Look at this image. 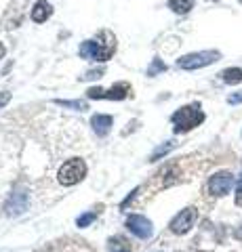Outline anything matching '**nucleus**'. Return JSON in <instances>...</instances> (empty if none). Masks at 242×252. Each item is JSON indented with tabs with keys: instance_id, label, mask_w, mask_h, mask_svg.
I'll return each mask as SVG.
<instances>
[{
	"instance_id": "obj_20",
	"label": "nucleus",
	"mask_w": 242,
	"mask_h": 252,
	"mask_svg": "<svg viewBox=\"0 0 242 252\" xmlns=\"http://www.w3.org/2000/svg\"><path fill=\"white\" fill-rule=\"evenodd\" d=\"M228 101H230V103H240V101H242V94H238V97H230Z\"/></svg>"
},
{
	"instance_id": "obj_11",
	"label": "nucleus",
	"mask_w": 242,
	"mask_h": 252,
	"mask_svg": "<svg viewBox=\"0 0 242 252\" xmlns=\"http://www.w3.org/2000/svg\"><path fill=\"white\" fill-rule=\"evenodd\" d=\"M53 15V6L46 2V0H38V2L34 4V9H32V19L36 23H42L46 21Z\"/></svg>"
},
{
	"instance_id": "obj_21",
	"label": "nucleus",
	"mask_w": 242,
	"mask_h": 252,
	"mask_svg": "<svg viewBox=\"0 0 242 252\" xmlns=\"http://www.w3.org/2000/svg\"><path fill=\"white\" fill-rule=\"evenodd\" d=\"M4 53H6V49H4V46H2V44H0V59H2V57H4Z\"/></svg>"
},
{
	"instance_id": "obj_7",
	"label": "nucleus",
	"mask_w": 242,
	"mask_h": 252,
	"mask_svg": "<svg viewBox=\"0 0 242 252\" xmlns=\"http://www.w3.org/2000/svg\"><path fill=\"white\" fill-rule=\"evenodd\" d=\"M234 185V177H232V172H215L213 177L208 179V191L213 193V195H228L230 193V189Z\"/></svg>"
},
{
	"instance_id": "obj_9",
	"label": "nucleus",
	"mask_w": 242,
	"mask_h": 252,
	"mask_svg": "<svg viewBox=\"0 0 242 252\" xmlns=\"http://www.w3.org/2000/svg\"><path fill=\"white\" fill-rule=\"evenodd\" d=\"M26 208H28V193H23V191L13 193L9 198V202H6V206H4V210H6V215H9V217L21 215Z\"/></svg>"
},
{
	"instance_id": "obj_23",
	"label": "nucleus",
	"mask_w": 242,
	"mask_h": 252,
	"mask_svg": "<svg viewBox=\"0 0 242 252\" xmlns=\"http://www.w3.org/2000/svg\"><path fill=\"white\" fill-rule=\"evenodd\" d=\"M124 252H129V250H124Z\"/></svg>"
},
{
	"instance_id": "obj_14",
	"label": "nucleus",
	"mask_w": 242,
	"mask_h": 252,
	"mask_svg": "<svg viewBox=\"0 0 242 252\" xmlns=\"http://www.w3.org/2000/svg\"><path fill=\"white\" fill-rule=\"evenodd\" d=\"M55 103L61 105V107L76 109V112H84V109H87V103H84V101H64V99H55Z\"/></svg>"
},
{
	"instance_id": "obj_1",
	"label": "nucleus",
	"mask_w": 242,
	"mask_h": 252,
	"mask_svg": "<svg viewBox=\"0 0 242 252\" xmlns=\"http://www.w3.org/2000/svg\"><path fill=\"white\" fill-rule=\"evenodd\" d=\"M116 51V38L110 32H101L95 40H87L80 44V57L91 61H107Z\"/></svg>"
},
{
	"instance_id": "obj_6",
	"label": "nucleus",
	"mask_w": 242,
	"mask_h": 252,
	"mask_svg": "<svg viewBox=\"0 0 242 252\" xmlns=\"http://www.w3.org/2000/svg\"><path fill=\"white\" fill-rule=\"evenodd\" d=\"M196 217H198L196 208H185V210H181L173 220H171V225H169L171 231L177 233V235L187 233L194 227V223H196Z\"/></svg>"
},
{
	"instance_id": "obj_5",
	"label": "nucleus",
	"mask_w": 242,
	"mask_h": 252,
	"mask_svg": "<svg viewBox=\"0 0 242 252\" xmlns=\"http://www.w3.org/2000/svg\"><path fill=\"white\" fill-rule=\"evenodd\" d=\"M131 93V86L127 82H120L112 86V89H97V86H93V89L87 91V97L89 99H116V101H122L127 99V94Z\"/></svg>"
},
{
	"instance_id": "obj_2",
	"label": "nucleus",
	"mask_w": 242,
	"mask_h": 252,
	"mask_svg": "<svg viewBox=\"0 0 242 252\" xmlns=\"http://www.w3.org/2000/svg\"><path fill=\"white\" fill-rule=\"evenodd\" d=\"M171 122L175 124V132H187L205 122V112L200 109L198 103H192V105L179 107L177 112L171 116Z\"/></svg>"
},
{
	"instance_id": "obj_22",
	"label": "nucleus",
	"mask_w": 242,
	"mask_h": 252,
	"mask_svg": "<svg viewBox=\"0 0 242 252\" xmlns=\"http://www.w3.org/2000/svg\"><path fill=\"white\" fill-rule=\"evenodd\" d=\"M208 2H217V0H208Z\"/></svg>"
},
{
	"instance_id": "obj_4",
	"label": "nucleus",
	"mask_w": 242,
	"mask_h": 252,
	"mask_svg": "<svg viewBox=\"0 0 242 252\" xmlns=\"http://www.w3.org/2000/svg\"><path fill=\"white\" fill-rule=\"evenodd\" d=\"M84 175H87V164H84V160H80V158H72V160H68L64 166L59 168V183L61 185H76L80 183V181L84 179Z\"/></svg>"
},
{
	"instance_id": "obj_3",
	"label": "nucleus",
	"mask_w": 242,
	"mask_h": 252,
	"mask_svg": "<svg viewBox=\"0 0 242 252\" xmlns=\"http://www.w3.org/2000/svg\"><path fill=\"white\" fill-rule=\"evenodd\" d=\"M219 59H221V53L219 51H198V53L183 55V57L177 61V67L192 72V69H200V67L213 65V63L219 61Z\"/></svg>"
},
{
	"instance_id": "obj_15",
	"label": "nucleus",
	"mask_w": 242,
	"mask_h": 252,
	"mask_svg": "<svg viewBox=\"0 0 242 252\" xmlns=\"http://www.w3.org/2000/svg\"><path fill=\"white\" fill-rule=\"evenodd\" d=\"M95 219H97V212H87V215H82V217L76 219V225L78 227H89Z\"/></svg>"
},
{
	"instance_id": "obj_18",
	"label": "nucleus",
	"mask_w": 242,
	"mask_h": 252,
	"mask_svg": "<svg viewBox=\"0 0 242 252\" xmlns=\"http://www.w3.org/2000/svg\"><path fill=\"white\" fill-rule=\"evenodd\" d=\"M104 76V69H91L87 76H82V80H95V78H101Z\"/></svg>"
},
{
	"instance_id": "obj_12",
	"label": "nucleus",
	"mask_w": 242,
	"mask_h": 252,
	"mask_svg": "<svg viewBox=\"0 0 242 252\" xmlns=\"http://www.w3.org/2000/svg\"><path fill=\"white\" fill-rule=\"evenodd\" d=\"M221 80L225 84H240L242 82V69L240 67H228L221 72Z\"/></svg>"
},
{
	"instance_id": "obj_8",
	"label": "nucleus",
	"mask_w": 242,
	"mask_h": 252,
	"mask_svg": "<svg viewBox=\"0 0 242 252\" xmlns=\"http://www.w3.org/2000/svg\"><path fill=\"white\" fill-rule=\"evenodd\" d=\"M127 229L131 233H135L137 238H141V240H147L150 235L154 233V227H152V220L150 219H145L141 215H131L127 219Z\"/></svg>"
},
{
	"instance_id": "obj_17",
	"label": "nucleus",
	"mask_w": 242,
	"mask_h": 252,
	"mask_svg": "<svg viewBox=\"0 0 242 252\" xmlns=\"http://www.w3.org/2000/svg\"><path fill=\"white\" fill-rule=\"evenodd\" d=\"M171 149H173V143H167V145H162V147H158V149H156V152L150 156V162H156V160H158V158L160 156H165V154H169L171 152Z\"/></svg>"
},
{
	"instance_id": "obj_13",
	"label": "nucleus",
	"mask_w": 242,
	"mask_h": 252,
	"mask_svg": "<svg viewBox=\"0 0 242 252\" xmlns=\"http://www.w3.org/2000/svg\"><path fill=\"white\" fill-rule=\"evenodd\" d=\"M192 6H194V0H169V9H173L177 15L190 13Z\"/></svg>"
},
{
	"instance_id": "obj_19",
	"label": "nucleus",
	"mask_w": 242,
	"mask_h": 252,
	"mask_svg": "<svg viewBox=\"0 0 242 252\" xmlns=\"http://www.w3.org/2000/svg\"><path fill=\"white\" fill-rule=\"evenodd\" d=\"M9 99H11V93H0V107H4L6 103H9Z\"/></svg>"
},
{
	"instance_id": "obj_10",
	"label": "nucleus",
	"mask_w": 242,
	"mask_h": 252,
	"mask_svg": "<svg viewBox=\"0 0 242 252\" xmlns=\"http://www.w3.org/2000/svg\"><path fill=\"white\" fill-rule=\"evenodd\" d=\"M112 124H114L112 116H105V114H95L91 118V126H93V130H95L99 137H105L107 132H110Z\"/></svg>"
},
{
	"instance_id": "obj_24",
	"label": "nucleus",
	"mask_w": 242,
	"mask_h": 252,
	"mask_svg": "<svg viewBox=\"0 0 242 252\" xmlns=\"http://www.w3.org/2000/svg\"><path fill=\"white\" fill-rule=\"evenodd\" d=\"M240 2H242V0H240Z\"/></svg>"
},
{
	"instance_id": "obj_16",
	"label": "nucleus",
	"mask_w": 242,
	"mask_h": 252,
	"mask_svg": "<svg viewBox=\"0 0 242 252\" xmlns=\"http://www.w3.org/2000/svg\"><path fill=\"white\" fill-rule=\"evenodd\" d=\"M165 69H167L165 63H162L160 59H154L152 65H150V69H147V76H156L158 72H165Z\"/></svg>"
}]
</instances>
